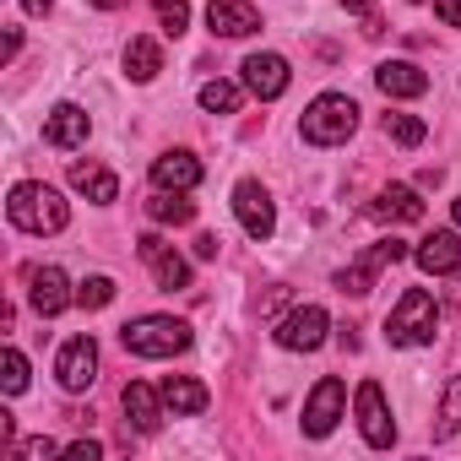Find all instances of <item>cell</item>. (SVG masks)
Masks as SVG:
<instances>
[{"instance_id": "20", "label": "cell", "mask_w": 461, "mask_h": 461, "mask_svg": "<svg viewBox=\"0 0 461 461\" xmlns=\"http://www.w3.org/2000/svg\"><path fill=\"white\" fill-rule=\"evenodd\" d=\"M158 391H163V407H168L174 418H195V412H206V402H212V396H206V385H201V380H190V375H168Z\"/></svg>"}, {"instance_id": "22", "label": "cell", "mask_w": 461, "mask_h": 461, "mask_svg": "<svg viewBox=\"0 0 461 461\" xmlns=\"http://www.w3.org/2000/svg\"><path fill=\"white\" fill-rule=\"evenodd\" d=\"M158 71H163L158 39H131V44H125V77H131V82H152Z\"/></svg>"}, {"instance_id": "12", "label": "cell", "mask_w": 461, "mask_h": 461, "mask_svg": "<svg viewBox=\"0 0 461 461\" xmlns=\"http://www.w3.org/2000/svg\"><path fill=\"white\" fill-rule=\"evenodd\" d=\"M412 261H418L429 277H450V272H461V234H456V228H434L429 240H418Z\"/></svg>"}, {"instance_id": "31", "label": "cell", "mask_w": 461, "mask_h": 461, "mask_svg": "<svg viewBox=\"0 0 461 461\" xmlns=\"http://www.w3.org/2000/svg\"><path fill=\"white\" fill-rule=\"evenodd\" d=\"M60 450H66V445H55V439H23V445H17L23 461H44V456H60Z\"/></svg>"}, {"instance_id": "33", "label": "cell", "mask_w": 461, "mask_h": 461, "mask_svg": "<svg viewBox=\"0 0 461 461\" xmlns=\"http://www.w3.org/2000/svg\"><path fill=\"white\" fill-rule=\"evenodd\" d=\"M434 12H439L445 28H461V0H434Z\"/></svg>"}, {"instance_id": "37", "label": "cell", "mask_w": 461, "mask_h": 461, "mask_svg": "<svg viewBox=\"0 0 461 461\" xmlns=\"http://www.w3.org/2000/svg\"><path fill=\"white\" fill-rule=\"evenodd\" d=\"M456 228H461V201H456Z\"/></svg>"}, {"instance_id": "9", "label": "cell", "mask_w": 461, "mask_h": 461, "mask_svg": "<svg viewBox=\"0 0 461 461\" xmlns=\"http://www.w3.org/2000/svg\"><path fill=\"white\" fill-rule=\"evenodd\" d=\"M55 375H60V391H87L93 380H98V342L93 337H71L66 348H60V358H55Z\"/></svg>"}, {"instance_id": "3", "label": "cell", "mask_w": 461, "mask_h": 461, "mask_svg": "<svg viewBox=\"0 0 461 461\" xmlns=\"http://www.w3.org/2000/svg\"><path fill=\"white\" fill-rule=\"evenodd\" d=\"M120 342L136 358H174V353L190 348V326L174 321V315H141V321L120 326Z\"/></svg>"}, {"instance_id": "10", "label": "cell", "mask_w": 461, "mask_h": 461, "mask_svg": "<svg viewBox=\"0 0 461 461\" xmlns=\"http://www.w3.org/2000/svg\"><path fill=\"white\" fill-rule=\"evenodd\" d=\"M71 299H77V294H71V283H66L60 267H33V272H28V304H33L44 321H55Z\"/></svg>"}, {"instance_id": "34", "label": "cell", "mask_w": 461, "mask_h": 461, "mask_svg": "<svg viewBox=\"0 0 461 461\" xmlns=\"http://www.w3.org/2000/svg\"><path fill=\"white\" fill-rule=\"evenodd\" d=\"M195 256H201V261H217V234H201V240H195Z\"/></svg>"}, {"instance_id": "25", "label": "cell", "mask_w": 461, "mask_h": 461, "mask_svg": "<svg viewBox=\"0 0 461 461\" xmlns=\"http://www.w3.org/2000/svg\"><path fill=\"white\" fill-rule=\"evenodd\" d=\"M240 104H245V87H234V82H206L201 87V109L206 114H240Z\"/></svg>"}, {"instance_id": "13", "label": "cell", "mask_w": 461, "mask_h": 461, "mask_svg": "<svg viewBox=\"0 0 461 461\" xmlns=\"http://www.w3.org/2000/svg\"><path fill=\"white\" fill-rule=\"evenodd\" d=\"M240 71H245V87H250L256 98H283V93H288V82H294L288 60H283V55H272V50L250 55V60H245Z\"/></svg>"}, {"instance_id": "26", "label": "cell", "mask_w": 461, "mask_h": 461, "mask_svg": "<svg viewBox=\"0 0 461 461\" xmlns=\"http://www.w3.org/2000/svg\"><path fill=\"white\" fill-rule=\"evenodd\" d=\"M461 434V375L445 380V407H439V423H434V439H450Z\"/></svg>"}, {"instance_id": "5", "label": "cell", "mask_w": 461, "mask_h": 461, "mask_svg": "<svg viewBox=\"0 0 461 461\" xmlns=\"http://www.w3.org/2000/svg\"><path fill=\"white\" fill-rule=\"evenodd\" d=\"M326 331H331L326 310H321V304H299V310H288V315L277 321V348H288V353H315V348L326 342Z\"/></svg>"}, {"instance_id": "29", "label": "cell", "mask_w": 461, "mask_h": 461, "mask_svg": "<svg viewBox=\"0 0 461 461\" xmlns=\"http://www.w3.org/2000/svg\"><path fill=\"white\" fill-rule=\"evenodd\" d=\"M152 6H158V23H163V33H185L190 28V6H185V0H152Z\"/></svg>"}, {"instance_id": "36", "label": "cell", "mask_w": 461, "mask_h": 461, "mask_svg": "<svg viewBox=\"0 0 461 461\" xmlns=\"http://www.w3.org/2000/svg\"><path fill=\"white\" fill-rule=\"evenodd\" d=\"M93 6H98V12H114V6H125V0H93Z\"/></svg>"}, {"instance_id": "27", "label": "cell", "mask_w": 461, "mask_h": 461, "mask_svg": "<svg viewBox=\"0 0 461 461\" xmlns=\"http://www.w3.org/2000/svg\"><path fill=\"white\" fill-rule=\"evenodd\" d=\"M385 136H391L396 147H418V141L429 136V125H423L418 114H385Z\"/></svg>"}, {"instance_id": "24", "label": "cell", "mask_w": 461, "mask_h": 461, "mask_svg": "<svg viewBox=\"0 0 461 461\" xmlns=\"http://www.w3.org/2000/svg\"><path fill=\"white\" fill-rule=\"evenodd\" d=\"M147 212H152V222H190L195 217V201H185V190H158L147 201Z\"/></svg>"}, {"instance_id": "6", "label": "cell", "mask_w": 461, "mask_h": 461, "mask_svg": "<svg viewBox=\"0 0 461 461\" xmlns=\"http://www.w3.org/2000/svg\"><path fill=\"white\" fill-rule=\"evenodd\" d=\"M342 407H348V385H342L337 375H321L315 391H310V402H304V434H310V439H326V434L337 429Z\"/></svg>"}, {"instance_id": "18", "label": "cell", "mask_w": 461, "mask_h": 461, "mask_svg": "<svg viewBox=\"0 0 461 461\" xmlns=\"http://www.w3.org/2000/svg\"><path fill=\"white\" fill-rule=\"evenodd\" d=\"M369 217H380V222H418V217H423V201H418L412 185H385V190L369 201Z\"/></svg>"}, {"instance_id": "15", "label": "cell", "mask_w": 461, "mask_h": 461, "mask_svg": "<svg viewBox=\"0 0 461 461\" xmlns=\"http://www.w3.org/2000/svg\"><path fill=\"white\" fill-rule=\"evenodd\" d=\"M152 185H158V190H195V185H201V158L185 152V147L152 158Z\"/></svg>"}, {"instance_id": "11", "label": "cell", "mask_w": 461, "mask_h": 461, "mask_svg": "<svg viewBox=\"0 0 461 461\" xmlns=\"http://www.w3.org/2000/svg\"><path fill=\"white\" fill-rule=\"evenodd\" d=\"M358 429H364V439H369L375 450H385V445L396 439V423H391L385 391H380L375 380H364V385H358Z\"/></svg>"}, {"instance_id": "23", "label": "cell", "mask_w": 461, "mask_h": 461, "mask_svg": "<svg viewBox=\"0 0 461 461\" xmlns=\"http://www.w3.org/2000/svg\"><path fill=\"white\" fill-rule=\"evenodd\" d=\"M380 267H385V261H380V256L369 250V256H358L353 267H342V272H337V288H342V294H353V299H364V294L375 288V277H380Z\"/></svg>"}, {"instance_id": "35", "label": "cell", "mask_w": 461, "mask_h": 461, "mask_svg": "<svg viewBox=\"0 0 461 461\" xmlns=\"http://www.w3.org/2000/svg\"><path fill=\"white\" fill-rule=\"evenodd\" d=\"M23 6H28V12H33V17H44V12H50V6H55V0H23Z\"/></svg>"}, {"instance_id": "4", "label": "cell", "mask_w": 461, "mask_h": 461, "mask_svg": "<svg viewBox=\"0 0 461 461\" xmlns=\"http://www.w3.org/2000/svg\"><path fill=\"white\" fill-rule=\"evenodd\" d=\"M434 331H439V310H434V299L423 288H407L396 299V310L385 315L391 348H423V342H434Z\"/></svg>"}, {"instance_id": "8", "label": "cell", "mask_w": 461, "mask_h": 461, "mask_svg": "<svg viewBox=\"0 0 461 461\" xmlns=\"http://www.w3.org/2000/svg\"><path fill=\"white\" fill-rule=\"evenodd\" d=\"M141 261L152 267V283L163 288V294H179V288H190V267H185V256L168 245V240H158V234H141Z\"/></svg>"}, {"instance_id": "21", "label": "cell", "mask_w": 461, "mask_h": 461, "mask_svg": "<svg viewBox=\"0 0 461 461\" xmlns=\"http://www.w3.org/2000/svg\"><path fill=\"white\" fill-rule=\"evenodd\" d=\"M71 185H77L87 201H98V206H109V201L120 195V179H114L104 163H71Z\"/></svg>"}, {"instance_id": "16", "label": "cell", "mask_w": 461, "mask_h": 461, "mask_svg": "<svg viewBox=\"0 0 461 461\" xmlns=\"http://www.w3.org/2000/svg\"><path fill=\"white\" fill-rule=\"evenodd\" d=\"M120 402H125V418H131L136 434H158V429H163V391L131 380V385L120 391Z\"/></svg>"}, {"instance_id": "7", "label": "cell", "mask_w": 461, "mask_h": 461, "mask_svg": "<svg viewBox=\"0 0 461 461\" xmlns=\"http://www.w3.org/2000/svg\"><path fill=\"white\" fill-rule=\"evenodd\" d=\"M234 217H240V228H245L250 240H272L277 206H272V195H267L261 179H240V185H234Z\"/></svg>"}, {"instance_id": "2", "label": "cell", "mask_w": 461, "mask_h": 461, "mask_svg": "<svg viewBox=\"0 0 461 461\" xmlns=\"http://www.w3.org/2000/svg\"><path fill=\"white\" fill-rule=\"evenodd\" d=\"M358 131V104L348 98V93H321L310 109H304V120H299V136L310 141V147H337V141H348Z\"/></svg>"}, {"instance_id": "19", "label": "cell", "mask_w": 461, "mask_h": 461, "mask_svg": "<svg viewBox=\"0 0 461 461\" xmlns=\"http://www.w3.org/2000/svg\"><path fill=\"white\" fill-rule=\"evenodd\" d=\"M375 82H380L385 98H423V93H429V77H423L412 60H385V66L375 71Z\"/></svg>"}, {"instance_id": "17", "label": "cell", "mask_w": 461, "mask_h": 461, "mask_svg": "<svg viewBox=\"0 0 461 461\" xmlns=\"http://www.w3.org/2000/svg\"><path fill=\"white\" fill-rule=\"evenodd\" d=\"M87 109H77V104H55L50 109V120H44V141L50 147H60V152H71V147H82L87 141Z\"/></svg>"}, {"instance_id": "28", "label": "cell", "mask_w": 461, "mask_h": 461, "mask_svg": "<svg viewBox=\"0 0 461 461\" xmlns=\"http://www.w3.org/2000/svg\"><path fill=\"white\" fill-rule=\"evenodd\" d=\"M77 304H82V310H104V304H114V277H104V272L87 277V283L77 288Z\"/></svg>"}, {"instance_id": "32", "label": "cell", "mask_w": 461, "mask_h": 461, "mask_svg": "<svg viewBox=\"0 0 461 461\" xmlns=\"http://www.w3.org/2000/svg\"><path fill=\"white\" fill-rule=\"evenodd\" d=\"M60 456H66V461H98V456H104V450H98V445H93V439H77V445H66V450H60Z\"/></svg>"}, {"instance_id": "1", "label": "cell", "mask_w": 461, "mask_h": 461, "mask_svg": "<svg viewBox=\"0 0 461 461\" xmlns=\"http://www.w3.org/2000/svg\"><path fill=\"white\" fill-rule=\"evenodd\" d=\"M6 217L23 228V234H60V228L71 222V206L60 201V190H50V185L28 179V185H17V190H12Z\"/></svg>"}, {"instance_id": "14", "label": "cell", "mask_w": 461, "mask_h": 461, "mask_svg": "<svg viewBox=\"0 0 461 461\" xmlns=\"http://www.w3.org/2000/svg\"><path fill=\"white\" fill-rule=\"evenodd\" d=\"M206 23H212L217 39H250V33L261 28V17H256L250 0H212V6H206Z\"/></svg>"}, {"instance_id": "30", "label": "cell", "mask_w": 461, "mask_h": 461, "mask_svg": "<svg viewBox=\"0 0 461 461\" xmlns=\"http://www.w3.org/2000/svg\"><path fill=\"white\" fill-rule=\"evenodd\" d=\"M0 385H6V396H23L28 391V358L17 348H6V375H0Z\"/></svg>"}]
</instances>
